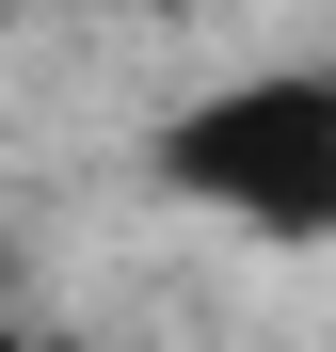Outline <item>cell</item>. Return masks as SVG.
Returning a JSON list of instances; mask_svg holds the SVG:
<instances>
[{
	"mask_svg": "<svg viewBox=\"0 0 336 352\" xmlns=\"http://www.w3.org/2000/svg\"><path fill=\"white\" fill-rule=\"evenodd\" d=\"M160 176L256 241H336V65H256L160 129Z\"/></svg>",
	"mask_w": 336,
	"mask_h": 352,
	"instance_id": "6da1fadb",
	"label": "cell"
},
{
	"mask_svg": "<svg viewBox=\"0 0 336 352\" xmlns=\"http://www.w3.org/2000/svg\"><path fill=\"white\" fill-rule=\"evenodd\" d=\"M0 352H32V336H0Z\"/></svg>",
	"mask_w": 336,
	"mask_h": 352,
	"instance_id": "7a4b0ae2",
	"label": "cell"
}]
</instances>
